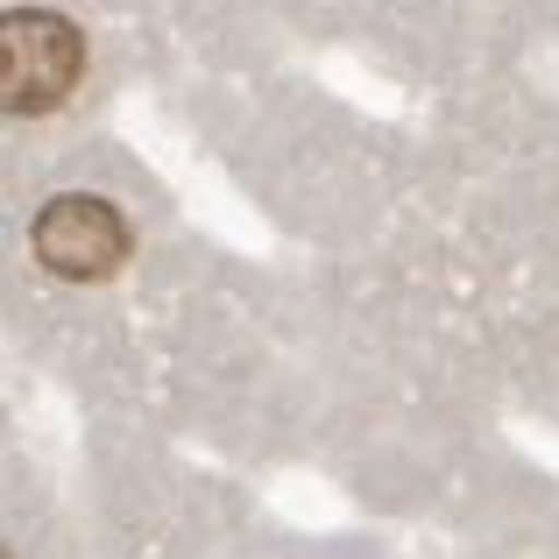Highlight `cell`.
I'll return each mask as SVG.
<instances>
[{"mask_svg": "<svg viewBox=\"0 0 559 559\" xmlns=\"http://www.w3.org/2000/svg\"><path fill=\"white\" fill-rule=\"evenodd\" d=\"M0 559H28V546H22L14 532H0Z\"/></svg>", "mask_w": 559, "mask_h": 559, "instance_id": "3", "label": "cell"}, {"mask_svg": "<svg viewBox=\"0 0 559 559\" xmlns=\"http://www.w3.org/2000/svg\"><path fill=\"white\" fill-rule=\"evenodd\" d=\"M284 559H319V552H284Z\"/></svg>", "mask_w": 559, "mask_h": 559, "instance_id": "4", "label": "cell"}, {"mask_svg": "<svg viewBox=\"0 0 559 559\" xmlns=\"http://www.w3.org/2000/svg\"><path fill=\"white\" fill-rule=\"evenodd\" d=\"M85 79V36L50 8H8L0 14V114L43 121L57 114Z\"/></svg>", "mask_w": 559, "mask_h": 559, "instance_id": "1", "label": "cell"}, {"mask_svg": "<svg viewBox=\"0 0 559 559\" xmlns=\"http://www.w3.org/2000/svg\"><path fill=\"white\" fill-rule=\"evenodd\" d=\"M28 248H36V262L50 276H64V284H99V276H114L121 255H128V219L114 213L107 199H93V191H64V199H50L36 213Z\"/></svg>", "mask_w": 559, "mask_h": 559, "instance_id": "2", "label": "cell"}]
</instances>
